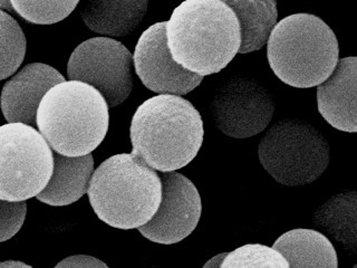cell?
<instances>
[{
    "instance_id": "6da1fadb",
    "label": "cell",
    "mask_w": 357,
    "mask_h": 268,
    "mask_svg": "<svg viewBox=\"0 0 357 268\" xmlns=\"http://www.w3.org/2000/svg\"><path fill=\"white\" fill-rule=\"evenodd\" d=\"M173 61L195 75L221 72L239 50V22L222 0H187L167 22Z\"/></svg>"
},
{
    "instance_id": "7a4b0ae2",
    "label": "cell",
    "mask_w": 357,
    "mask_h": 268,
    "mask_svg": "<svg viewBox=\"0 0 357 268\" xmlns=\"http://www.w3.org/2000/svg\"><path fill=\"white\" fill-rule=\"evenodd\" d=\"M200 113L185 98L156 95L132 117V154L160 172H174L195 159L204 142Z\"/></svg>"
},
{
    "instance_id": "3957f363",
    "label": "cell",
    "mask_w": 357,
    "mask_h": 268,
    "mask_svg": "<svg viewBox=\"0 0 357 268\" xmlns=\"http://www.w3.org/2000/svg\"><path fill=\"white\" fill-rule=\"evenodd\" d=\"M109 105L89 84L65 81L44 95L36 114L39 133L65 156L91 154L109 131Z\"/></svg>"
},
{
    "instance_id": "277c9868",
    "label": "cell",
    "mask_w": 357,
    "mask_h": 268,
    "mask_svg": "<svg viewBox=\"0 0 357 268\" xmlns=\"http://www.w3.org/2000/svg\"><path fill=\"white\" fill-rule=\"evenodd\" d=\"M89 204L100 221L117 229L144 226L159 209V174L132 154L111 156L94 170L89 181Z\"/></svg>"
},
{
    "instance_id": "5b68a950",
    "label": "cell",
    "mask_w": 357,
    "mask_h": 268,
    "mask_svg": "<svg viewBox=\"0 0 357 268\" xmlns=\"http://www.w3.org/2000/svg\"><path fill=\"white\" fill-rule=\"evenodd\" d=\"M268 63L275 75L297 89L318 87L332 75L340 59L337 38L319 17H284L271 31Z\"/></svg>"
},
{
    "instance_id": "8992f818",
    "label": "cell",
    "mask_w": 357,
    "mask_h": 268,
    "mask_svg": "<svg viewBox=\"0 0 357 268\" xmlns=\"http://www.w3.org/2000/svg\"><path fill=\"white\" fill-rule=\"evenodd\" d=\"M329 143L306 121L284 119L273 124L260 141L258 156L277 182L298 187L317 180L329 163Z\"/></svg>"
},
{
    "instance_id": "52a82bcc",
    "label": "cell",
    "mask_w": 357,
    "mask_h": 268,
    "mask_svg": "<svg viewBox=\"0 0 357 268\" xmlns=\"http://www.w3.org/2000/svg\"><path fill=\"white\" fill-rule=\"evenodd\" d=\"M53 169V150L36 128L22 123L0 126V200L37 197Z\"/></svg>"
},
{
    "instance_id": "ba28073f",
    "label": "cell",
    "mask_w": 357,
    "mask_h": 268,
    "mask_svg": "<svg viewBox=\"0 0 357 268\" xmlns=\"http://www.w3.org/2000/svg\"><path fill=\"white\" fill-rule=\"evenodd\" d=\"M133 55L116 39L94 37L78 45L68 64V81L94 87L111 107L122 104L133 89Z\"/></svg>"
},
{
    "instance_id": "9c48e42d",
    "label": "cell",
    "mask_w": 357,
    "mask_h": 268,
    "mask_svg": "<svg viewBox=\"0 0 357 268\" xmlns=\"http://www.w3.org/2000/svg\"><path fill=\"white\" fill-rule=\"evenodd\" d=\"M275 103L267 89L250 78H234L218 89L211 115L223 134L234 139L254 137L267 128Z\"/></svg>"
},
{
    "instance_id": "30bf717a",
    "label": "cell",
    "mask_w": 357,
    "mask_h": 268,
    "mask_svg": "<svg viewBox=\"0 0 357 268\" xmlns=\"http://www.w3.org/2000/svg\"><path fill=\"white\" fill-rule=\"evenodd\" d=\"M159 209L139 232L156 244L172 245L187 238L198 226L202 204L198 189L181 173L161 172Z\"/></svg>"
},
{
    "instance_id": "8fae6325",
    "label": "cell",
    "mask_w": 357,
    "mask_h": 268,
    "mask_svg": "<svg viewBox=\"0 0 357 268\" xmlns=\"http://www.w3.org/2000/svg\"><path fill=\"white\" fill-rule=\"evenodd\" d=\"M167 22H156L143 31L133 54L135 72L146 89L159 95L192 92L204 80L173 61L167 48Z\"/></svg>"
},
{
    "instance_id": "7c38bea8",
    "label": "cell",
    "mask_w": 357,
    "mask_h": 268,
    "mask_svg": "<svg viewBox=\"0 0 357 268\" xmlns=\"http://www.w3.org/2000/svg\"><path fill=\"white\" fill-rule=\"evenodd\" d=\"M65 82L59 70L43 63L22 67L3 85L0 107L8 123L36 126V114L44 95L52 87Z\"/></svg>"
},
{
    "instance_id": "4fadbf2b",
    "label": "cell",
    "mask_w": 357,
    "mask_h": 268,
    "mask_svg": "<svg viewBox=\"0 0 357 268\" xmlns=\"http://www.w3.org/2000/svg\"><path fill=\"white\" fill-rule=\"evenodd\" d=\"M357 59H338L332 75L317 87L318 111L340 131L356 133Z\"/></svg>"
},
{
    "instance_id": "5bb4252c",
    "label": "cell",
    "mask_w": 357,
    "mask_h": 268,
    "mask_svg": "<svg viewBox=\"0 0 357 268\" xmlns=\"http://www.w3.org/2000/svg\"><path fill=\"white\" fill-rule=\"evenodd\" d=\"M53 174L47 186L36 198L48 206L74 204L89 190L94 172L92 154L83 156H65L53 151Z\"/></svg>"
},
{
    "instance_id": "9a60e30c",
    "label": "cell",
    "mask_w": 357,
    "mask_h": 268,
    "mask_svg": "<svg viewBox=\"0 0 357 268\" xmlns=\"http://www.w3.org/2000/svg\"><path fill=\"white\" fill-rule=\"evenodd\" d=\"M149 1H86L82 3L85 25L103 36L123 38L133 33L144 18Z\"/></svg>"
},
{
    "instance_id": "2e32d148",
    "label": "cell",
    "mask_w": 357,
    "mask_h": 268,
    "mask_svg": "<svg viewBox=\"0 0 357 268\" xmlns=\"http://www.w3.org/2000/svg\"><path fill=\"white\" fill-rule=\"evenodd\" d=\"M273 249L287 260L289 268H338L334 245L312 229H294L273 243Z\"/></svg>"
},
{
    "instance_id": "e0dca14e",
    "label": "cell",
    "mask_w": 357,
    "mask_h": 268,
    "mask_svg": "<svg viewBox=\"0 0 357 268\" xmlns=\"http://www.w3.org/2000/svg\"><path fill=\"white\" fill-rule=\"evenodd\" d=\"M239 22V54L252 53L261 50L276 26L278 18L277 3L273 0H227Z\"/></svg>"
},
{
    "instance_id": "ac0fdd59",
    "label": "cell",
    "mask_w": 357,
    "mask_h": 268,
    "mask_svg": "<svg viewBox=\"0 0 357 268\" xmlns=\"http://www.w3.org/2000/svg\"><path fill=\"white\" fill-rule=\"evenodd\" d=\"M356 193H340L321 207L315 226L347 249H356Z\"/></svg>"
},
{
    "instance_id": "d6986e66",
    "label": "cell",
    "mask_w": 357,
    "mask_h": 268,
    "mask_svg": "<svg viewBox=\"0 0 357 268\" xmlns=\"http://www.w3.org/2000/svg\"><path fill=\"white\" fill-rule=\"evenodd\" d=\"M26 37L14 17L0 10V81L18 70L26 55Z\"/></svg>"
},
{
    "instance_id": "ffe728a7",
    "label": "cell",
    "mask_w": 357,
    "mask_h": 268,
    "mask_svg": "<svg viewBox=\"0 0 357 268\" xmlns=\"http://www.w3.org/2000/svg\"><path fill=\"white\" fill-rule=\"evenodd\" d=\"M219 268H289V265L273 247L248 244L227 253Z\"/></svg>"
},
{
    "instance_id": "44dd1931",
    "label": "cell",
    "mask_w": 357,
    "mask_h": 268,
    "mask_svg": "<svg viewBox=\"0 0 357 268\" xmlns=\"http://www.w3.org/2000/svg\"><path fill=\"white\" fill-rule=\"evenodd\" d=\"M17 14L37 25H52L64 20L79 1H10Z\"/></svg>"
},
{
    "instance_id": "7402d4cb",
    "label": "cell",
    "mask_w": 357,
    "mask_h": 268,
    "mask_svg": "<svg viewBox=\"0 0 357 268\" xmlns=\"http://www.w3.org/2000/svg\"><path fill=\"white\" fill-rule=\"evenodd\" d=\"M27 214L26 201L0 200V243L7 241L20 232Z\"/></svg>"
},
{
    "instance_id": "603a6c76",
    "label": "cell",
    "mask_w": 357,
    "mask_h": 268,
    "mask_svg": "<svg viewBox=\"0 0 357 268\" xmlns=\"http://www.w3.org/2000/svg\"><path fill=\"white\" fill-rule=\"evenodd\" d=\"M54 268H109L105 262L86 255L67 257Z\"/></svg>"
},
{
    "instance_id": "cb8c5ba5",
    "label": "cell",
    "mask_w": 357,
    "mask_h": 268,
    "mask_svg": "<svg viewBox=\"0 0 357 268\" xmlns=\"http://www.w3.org/2000/svg\"><path fill=\"white\" fill-rule=\"evenodd\" d=\"M227 253H222V254L217 255V256L212 257L209 262H206V265L202 268H219L220 267L221 262L223 258L226 257Z\"/></svg>"
},
{
    "instance_id": "d4e9b609",
    "label": "cell",
    "mask_w": 357,
    "mask_h": 268,
    "mask_svg": "<svg viewBox=\"0 0 357 268\" xmlns=\"http://www.w3.org/2000/svg\"><path fill=\"white\" fill-rule=\"evenodd\" d=\"M0 268H33L27 265L25 262H18V260H7V262H0Z\"/></svg>"
},
{
    "instance_id": "484cf974",
    "label": "cell",
    "mask_w": 357,
    "mask_h": 268,
    "mask_svg": "<svg viewBox=\"0 0 357 268\" xmlns=\"http://www.w3.org/2000/svg\"><path fill=\"white\" fill-rule=\"evenodd\" d=\"M1 9H6V10L11 11L14 10L11 7L10 1H0V10Z\"/></svg>"
}]
</instances>
